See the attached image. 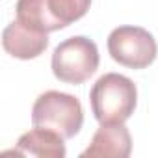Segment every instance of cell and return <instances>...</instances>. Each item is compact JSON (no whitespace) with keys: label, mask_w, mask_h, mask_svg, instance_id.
<instances>
[{"label":"cell","mask_w":158,"mask_h":158,"mask_svg":"<svg viewBox=\"0 0 158 158\" xmlns=\"http://www.w3.org/2000/svg\"><path fill=\"white\" fill-rule=\"evenodd\" d=\"M89 102L93 115L101 125L125 123L136 110L138 89L128 76L106 73L93 84Z\"/></svg>","instance_id":"cell-1"},{"label":"cell","mask_w":158,"mask_h":158,"mask_svg":"<svg viewBox=\"0 0 158 158\" xmlns=\"http://www.w3.org/2000/svg\"><path fill=\"white\" fill-rule=\"evenodd\" d=\"M91 0H17V21L32 30L48 34L80 21Z\"/></svg>","instance_id":"cell-2"},{"label":"cell","mask_w":158,"mask_h":158,"mask_svg":"<svg viewBox=\"0 0 158 158\" xmlns=\"http://www.w3.org/2000/svg\"><path fill=\"white\" fill-rule=\"evenodd\" d=\"M32 125L54 130L65 139L74 138L84 125L82 104L74 95L56 89L45 91L34 102Z\"/></svg>","instance_id":"cell-3"},{"label":"cell","mask_w":158,"mask_h":158,"mask_svg":"<svg viewBox=\"0 0 158 158\" xmlns=\"http://www.w3.org/2000/svg\"><path fill=\"white\" fill-rule=\"evenodd\" d=\"M99 48L95 41L84 35H74L61 41L52 52V73L60 82L84 84L99 69Z\"/></svg>","instance_id":"cell-4"},{"label":"cell","mask_w":158,"mask_h":158,"mask_svg":"<svg viewBox=\"0 0 158 158\" xmlns=\"http://www.w3.org/2000/svg\"><path fill=\"white\" fill-rule=\"evenodd\" d=\"M108 52L119 65L145 69L156 60L158 45L152 34L141 26H119L108 35Z\"/></svg>","instance_id":"cell-5"},{"label":"cell","mask_w":158,"mask_h":158,"mask_svg":"<svg viewBox=\"0 0 158 158\" xmlns=\"http://www.w3.org/2000/svg\"><path fill=\"white\" fill-rule=\"evenodd\" d=\"M4 50L19 60H34L41 56L48 47V35L28 28L21 21L10 23L2 32Z\"/></svg>","instance_id":"cell-6"},{"label":"cell","mask_w":158,"mask_h":158,"mask_svg":"<svg viewBox=\"0 0 158 158\" xmlns=\"http://www.w3.org/2000/svg\"><path fill=\"white\" fill-rule=\"evenodd\" d=\"M130 152H132V138L125 123H110V125H101V128L93 134L89 147L80 156L127 158L130 156Z\"/></svg>","instance_id":"cell-7"},{"label":"cell","mask_w":158,"mask_h":158,"mask_svg":"<svg viewBox=\"0 0 158 158\" xmlns=\"http://www.w3.org/2000/svg\"><path fill=\"white\" fill-rule=\"evenodd\" d=\"M65 138L58 132L48 128L34 127L32 130L24 132L17 145L15 152L23 156H37V158H63L65 156Z\"/></svg>","instance_id":"cell-8"}]
</instances>
